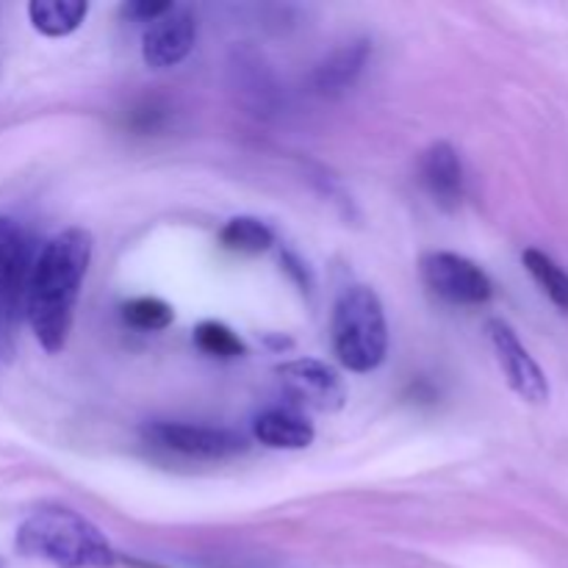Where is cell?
Wrapping results in <instances>:
<instances>
[{
  "instance_id": "1",
  "label": "cell",
  "mask_w": 568,
  "mask_h": 568,
  "mask_svg": "<svg viewBox=\"0 0 568 568\" xmlns=\"http://www.w3.org/2000/svg\"><path fill=\"white\" fill-rule=\"evenodd\" d=\"M89 264H92V236L83 227H67L55 233L33 258L26 316L37 342L48 353L64 349Z\"/></svg>"
},
{
  "instance_id": "2",
  "label": "cell",
  "mask_w": 568,
  "mask_h": 568,
  "mask_svg": "<svg viewBox=\"0 0 568 568\" xmlns=\"http://www.w3.org/2000/svg\"><path fill=\"white\" fill-rule=\"evenodd\" d=\"M14 547L22 558L55 568H111L116 555L109 538L87 516L70 508H39L20 525Z\"/></svg>"
},
{
  "instance_id": "3",
  "label": "cell",
  "mask_w": 568,
  "mask_h": 568,
  "mask_svg": "<svg viewBox=\"0 0 568 568\" xmlns=\"http://www.w3.org/2000/svg\"><path fill=\"white\" fill-rule=\"evenodd\" d=\"M333 349L349 372H375L388 353V325L381 297L369 286L344 288L333 308Z\"/></svg>"
},
{
  "instance_id": "4",
  "label": "cell",
  "mask_w": 568,
  "mask_h": 568,
  "mask_svg": "<svg viewBox=\"0 0 568 568\" xmlns=\"http://www.w3.org/2000/svg\"><path fill=\"white\" fill-rule=\"evenodd\" d=\"M33 244L26 227L0 216V347L11 353V331L26 311L28 281L33 270Z\"/></svg>"
},
{
  "instance_id": "5",
  "label": "cell",
  "mask_w": 568,
  "mask_h": 568,
  "mask_svg": "<svg viewBox=\"0 0 568 568\" xmlns=\"http://www.w3.org/2000/svg\"><path fill=\"white\" fill-rule=\"evenodd\" d=\"M422 281L436 297L453 305H483L491 300L494 283L475 261L458 253L436 250L422 255Z\"/></svg>"
},
{
  "instance_id": "6",
  "label": "cell",
  "mask_w": 568,
  "mask_h": 568,
  "mask_svg": "<svg viewBox=\"0 0 568 568\" xmlns=\"http://www.w3.org/2000/svg\"><path fill=\"white\" fill-rule=\"evenodd\" d=\"M277 377H281L283 394L292 399L294 408L320 410V414H333V410L344 408L347 392H344L342 377L322 361H288L277 369Z\"/></svg>"
},
{
  "instance_id": "7",
  "label": "cell",
  "mask_w": 568,
  "mask_h": 568,
  "mask_svg": "<svg viewBox=\"0 0 568 568\" xmlns=\"http://www.w3.org/2000/svg\"><path fill=\"white\" fill-rule=\"evenodd\" d=\"M144 436L153 438L159 447L172 453L189 455V458H233L247 449V438L242 433L225 430V427H203V425H181V422H155L144 430Z\"/></svg>"
},
{
  "instance_id": "8",
  "label": "cell",
  "mask_w": 568,
  "mask_h": 568,
  "mask_svg": "<svg viewBox=\"0 0 568 568\" xmlns=\"http://www.w3.org/2000/svg\"><path fill=\"white\" fill-rule=\"evenodd\" d=\"M488 338H491V347L497 353L499 366H503L505 377H508L510 388L519 394L521 399L532 405H541L549 399V383L544 369L538 366V361L532 358L530 349L521 344V338L516 336L514 327L503 320L488 322Z\"/></svg>"
},
{
  "instance_id": "9",
  "label": "cell",
  "mask_w": 568,
  "mask_h": 568,
  "mask_svg": "<svg viewBox=\"0 0 568 568\" xmlns=\"http://www.w3.org/2000/svg\"><path fill=\"white\" fill-rule=\"evenodd\" d=\"M197 26L189 9L172 6L148 26L142 39V59L150 70H170L178 67L194 48Z\"/></svg>"
},
{
  "instance_id": "10",
  "label": "cell",
  "mask_w": 568,
  "mask_h": 568,
  "mask_svg": "<svg viewBox=\"0 0 568 568\" xmlns=\"http://www.w3.org/2000/svg\"><path fill=\"white\" fill-rule=\"evenodd\" d=\"M422 183L442 209H458L464 200V166L449 142H436L422 155Z\"/></svg>"
},
{
  "instance_id": "11",
  "label": "cell",
  "mask_w": 568,
  "mask_h": 568,
  "mask_svg": "<svg viewBox=\"0 0 568 568\" xmlns=\"http://www.w3.org/2000/svg\"><path fill=\"white\" fill-rule=\"evenodd\" d=\"M369 53L372 48L366 39H355V42L342 44L327 59L320 61V67L311 75V83H314V89L322 98H338V94L349 92L355 87V81L361 78V72H364Z\"/></svg>"
},
{
  "instance_id": "12",
  "label": "cell",
  "mask_w": 568,
  "mask_h": 568,
  "mask_svg": "<svg viewBox=\"0 0 568 568\" xmlns=\"http://www.w3.org/2000/svg\"><path fill=\"white\" fill-rule=\"evenodd\" d=\"M253 433L270 449H305L316 438L314 425L294 408L264 410L255 416Z\"/></svg>"
},
{
  "instance_id": "13",
  "label": "cell",
  "mask_w": 568,
  "mask_h": 568,
  "mask_svg": "<svg viewBox=\"0 0 568 568\" xmlns=\"http://www.w3.org/2000/svg\"><path fill=\"white\" fill-rule=\"evenodd\" d=\"M233 87L242 94L244 103L255 111V114H270L277 105V83L272 78L270 67L261 61L255 53H236L233 55Z\"/></svg>"
},
{
  "instance_id": "14",
  "label": "cell",
  "mask_w": 568,
  "mask_h": 568,
  "mask_svg": "<svg viewBox=\"0 0 568 568\" xmlns=\"http://www.w3.org/2000/svg\"><path fill=\"white\" fill-rule=\"evenodd\" d=\"M87 14L89 3L83 0H31L28 3L31 26L44 37H67V33L78 31Z\"/></svg>"
},
{
  "instance_id": "15",
  "label": "cell",
  "mask_w": 568,
  "mask_h": 568,
  "mask_svg": "<svg viewBox=\"0 0 568 568\" xmlns=\"http://www.w3.org/2000/svg\"><path fill=\"white\" fill-rule=\"evenodd\" d=\"M220 242L231 253L261 255L272 247L275 233H272V227L266 222L255 220V216H233L220 231Z\"/></svg>"
},
{
  "instance_id": "16",
  "label": "cell",
  "mask_w": 568,
  "mask_h": 568,
  "mask_svg": "<svg viewBox=\"0 0 568 568\" xmlns=\"http://www.w3.org/2000/svg\"><path fill=\"white\" fill-rule=\"evenodd\" d=\"M521 258H525L527 272H530L532 281L541 286V292L547 294V297L552 300L560 311H568V275L566 272L560 270V266L555 264L547 253H541V250H525V255H521Z\"/></svg>"
},
{
  "instance_id": "17",
  "label": "cell",
  "mask_w": 568,
  "mask_h": 568,
  "mask_svg": "<svg viewBox=\"0 0 568 568\" xmlns=\"http://www.w3.org/2000/svg\"><path fill=\"white\" fill-rule=\"evenodd\" d=\"M194 344L203 349L205 355H214V358H239V355L247 353L242 338L231 331L222 322H200L197 331H194Z\"/></svg>"
},
{
  "instance_id": "18",
  "label": "cell",
  "mask_w": 568,
  "mask_h": 568,
  "mask_svg": "<svg viewBox=\"0 0 568 568\" xmlns=\"http://www.w3.org/2000/svg\"><path fill=\"white\" fill-rule=\"evenodd\" d=\"M172 305L164 303L159 297H136L131 303H125L122 308V320L128 322L136 331H164L172 325Z\"/></svg>"
},
{
  "instance_id": "19",
  "label": "cell",
  "mask_w": 568,
  "mask_h": 568,
  "mask_svg": "<svg viewBox=\"0 0 568 568\" xmlns=\"http://www.w3.org/2000/svg\"><path fill=\"white\" fill-rule=\"evenodd\" d=\"M170 9H172V3H150V0H142V3H131L125 11L142 22H153L155 17H161L164 11H170Z\"/></svg>"
},
{
  "instance_id": "20",
  "label": "cell",
  "mask_w": 568,
  "mask_h": 568,
  "mask_svg": "<svg viewBox=\"0 0 568 568\" xmlns=\"http://www.w3.org/2000/svg\"><path fill=\"white\" fill-rule=\"evenodd\" d=\"M0 355H6V353H3V347H0Z\"/></svg>"
}]
</instances>
